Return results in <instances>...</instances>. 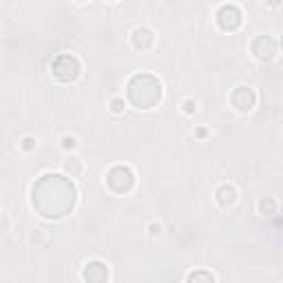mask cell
<instances>
[{
	"label": "cell",
	"mask_w": 283,
	"mask_h": 283,
	"mask_svg": "<svg viewBox=\"0 0 283 283\" xmlns=\"http://www.w3.org/2000/svg\"><path fill=\"white\" fill-rule=\"evenodd\" d=\"M129 98L139 109H151L161 98V84L153 76H135L129 84Z\"/></svg>",
	"instance_id": "1"
},
{
	"label": "cell",
	"mask_w": 283,
	"mask_h": 283,
	"mask_svg": "<svg viewBox=\"0 0 283 283\" xmlns=\"http://www.w3.org/2000/svg\"><path fill=\"white\" fill-rule=\"evenodd\" d=\"M53 69V76H56L60 82H73L78 76H80V62L76 56H69V53H62L53 60L51 64Z\"/></svg>",
	"instance_id": "2"
},
{
	"label": "cell",
	"mask_w": 283,
	"mask_h": 283,
	"mask_svg": "<svg viewBox=\"0 0 283 283\" xmlns=\"http://www.w3.org/2000/svg\"><path fill=\"white\" fill-rule=\"evenodd\" d=\"M133 181H135V177H133V171L129 166H115L106 175V184L115 193H129L133 188Z\"/></svg>",
	"instance_id": "3"
},
{
	"label": "cell",
	"mask_w": 283,
	"mask_h": 283,
	"mask_svg": "<svg viewBox=\"0 0 283 283\" xmlns=\"http://www.w3.org/2000/svg\"><path fill=\"white\" fill-rule=\"evenodd\" d=\"M217 22L221 25V29L226 31H234L241 25V11L234 5H224L217 11Z\"/></svg>",
	"instance_id": "4"
},
{
	"label": "cell",
	"mask_w": 283,
	"mask_h": 283,
	"mask_svg": "<svg viewBox=\"0 0 283 283\" xmlns=\"http://www.w3.org/2000/svg\"><path fill=\"white\" fill-rule=\"evenodd\" d=\"M254 102H257V96H254V91L248 89V86H239V89L232 93V104L237 106L239 111H250Z\"/></svg>",
	"instance_id": "5"
},
{
	"label": "cell",
	"mask_w": 283,
	"mask_h": 283,
	"mask_svg": "<svg viewBox=\"0 0 283 283\" xmlns=\"http://www.w3.org/2000/svg\"><path fill=\"white\" fill-rule=\"evenodd\" d=\"M252 51L259 60H270L274 56V51H277V42L272 38H257L252 44Z\"/></svg>",
	"instance_id": "6"
},
{
	"label": "cell",
	"mask_w": 283,
	"mask_h": 283,
	"mask_svg": "<svg viewBox=\"0 0 283 283\" xmlns=\"http://www.w3.org/2000/svg\"><path fill=\"white\" fill-rule=\"evenodd\" d=\"M82 277L86 281H106L109 279V270H106V266L100 264V261H91V264H86Z\"/></svg>",
	"instance_id": "7"
},
{
	"label": "cell",
	"mask_w": 283,
	"mask_h": 283,
	"mask_svg": "<svg viewBox=\"0 0 283 283\" xmlns=\"http://www.w3.org/2000/svg\"><path fill=\"white\" fill-rule=\"evenodd\" d=\"M133 42H135L137 49H148L153 44V33L148 29H137L133 33Z\"/></svg>",
	"instance_id": "8"
},
{
	"label": "cell",
	"mask_w": 283,
	"mask_h": 283,
	"mask_svg": "<svg viewBox=\"0 0 283 283\" xmlns=\"http://www.w3.org/2000/svg\"><path fill=\"white\" fill-rule=\"evenodd\" d=\"M234 199H237V191L232 186H221L217 191V201L221 206H230Z\"/></svg>",
	"instance_id": "9"
},
{
	"label": "cell",
	"mask_w": 283,
	"mask_h": 283,
	"mask_svg": "<svg viewBox=\"0 0 283 283\" xmlns=\"http://www.w3.org/2000/svg\"><path fill=\"white\" fill-rule=\"evenodd\" d=\"M188 281H215V274H210V272H193V274H188Z\"/></svg>",
	"instance_id": "10"
},
{
	"label": "cell",
	"mask_w": 283,
	"mask_h": 283,
	"mask_svg": "<svg viewBox=\"0 0 283 283\" xmlns=\"http://www.w3.org/2000/svg\"><path fill=\"white\" fill-rule=\"evenodd\" d=\"M270 210H274V201L272 199H264V201H261V213H264V215H272Z\"/></svg>",
	"instance_id": "11"
},
{
	"label": "cell",
	"mask_w": 283,
	"mask_h": 283,
	"mask_svg": "<svg viewBox=\"0 0 283 283\" xmlns=\"http://www.w3.org/2000/svg\"><path fill=\"white\" fill-rule=\"evenodd\" d=\"M113 111H115V113H120V111H122L124 109V102H122V100H113Z\"/></svg>",
	"instance_id": "12"
},
{
	"label": "cell",
	"mask_w": 283,
	"mask_h": 283,
	"mask_svg": "<svg viewBox=\"0 0 283 283\" xmlns=\"http://www.w3.org/2000/svg\"><path fill=\"white\" fill-rule=\"evenodd\" d=\"M184 109H186V113H193V111H195V102H193V100H186V102H184Z\"/></svg>",
	"instance_id": "13"
},
{
	"label": "cell",
	"mask_w": 283,
	"mask_h": 283,
	"mask_svg": "<svg viewBox=\"0 0 283 283\" xmlns=\"http://www.w3.org/2000/svg\"><path fill=\"white\" fill-rule=\"evenodd\" d=\"M76 146V139L73 137H64V148H73Z\"/></svg>",
	"instance_id": "14"
},
{
	"label": "cell",
	"mask_w": 283,
	"mask_h": 283,
	"mask_svg": "<svg viewBox=\"0 0 283 283\" xmlns=\"http://www.w3.org/2000/svg\"><path fill=\"white\" fill-rule=\"evenodd\" d=\"M151 232H153V234H159V232H161V226H157V224L151 226Z\"/></svg>",
	"instance_id": "15"
},
{
	"label": "cell",
	"mask_w": 283,
	"mask_h": 283,
	"mask_svg": "<svg viewBox=\"0 0 283 283\" xmlns=\"http://www.w3.org/2000/svg\"><path fill=\"white\" fill-rule=\"evenodd\" d=\"M31 146H33V139L27 137V139H25V148H31Z\"/></svg>",
	"instance_id": "16"
},
{
	"label": "cell",
	"mask_w": 283,
	"mask_h": 283,
	"mask_svg": "<svg viewBox=\"0 0 283 283\" xmlns=\"http://www.w3.org/2000/svg\"><path fill=\"white\" fill-rule=\"evenodd\" d=\"M270 5H279V0H270Z\"/></svg>",
	"instance_id": "17"
},
{
	"label": "cell",
	"mask_w": 283,
	"mask_h": 283,
	"mask_svg": "<svg viewBox=\"0 0 283 283\" xmlns=\"http://www.w3.org/2000/svg\"><path fill=\"white\" fill-rule=\"evenodd\" d=\"M80 3H84V0H80Z\"/></svg>",
	"instance_id": "18"
}]
</instances>
